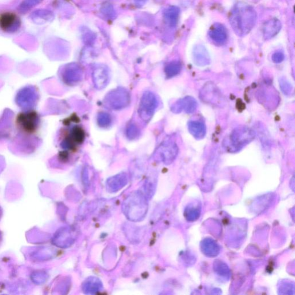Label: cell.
<instances>
[{
  "instance_id": "cell-13",
  "label": "cell",
  "mask_w": 295,
  "mask_h": 295,
  "mask_svg": "<svg viewBox=\"0 0 295 295\" xmlns=\"http://www.w3.org/2000/svg\"><path fill=\"white\" fill-rule=\"evenodd\" d=\"M188 129L189 132L197 139L204 138L206 133V128L204 123L200 121H191L189 122Z\"/></svg>"
},
{
  "instance_id": "cell-12",
  "label": "cell",
  "mask_w": 295,
  "mask_h": 295,
  "mask_svg": "<svg viewBox=\"0 0 295 295\" xmlns=\"http://www.w3.org/2000/svg\"><path fill=\"white\" fill-rule=\"evenodd\" d=\"M131 202H127L126 204L127 209H130L134 211V212L137 213V215L139 214L141 217L143 214H144L146 212V202L143 198L139 196V195H136V198H131ZM130 212H131V211Z\"/></svg>"
},
{
  "instance_id": "cell-3",
  "label": "cell",
  "mask_w": 295,
  "mask_h": 295,
  "mask_svg": "<svg viewBox=\"0 0 295 295\" xmlns=\"http://www.w3.org/2000/svg\"><path fill=\"white\" fill-rule=\"evenodd\" d=\"M158 106L156 96L150 91H146L142 96L138 108V114L142 120L149 122Z\"/></svg>"
},
{
  "instance_id": "cell-16",
  "label": "cell",
  "mask_w": 295,
  "mask_h": 295,
  "mask_svg": "<svg viewBox=\"0 0 295 295\" xmlns=\"http://www.w3.org/2000/svg\"><path fill=\"white\" fill-rule=\"evenodd\" d=\"M181 63L178 61H174L167 65L165 68V73L167 78H172L177 76L181 70Z\"/></svg>"
},
{
  "instance_id": "cell-19",
  "label": "cell",
  "mask_w": 295,
  "mask_h": 295,
  "mask_svg": "<svg viewBox=\"0 0 295 295\" xmlns=\"http://www.w3.org/2000/svg\"><path fill=\"white\" fill-rule=\"evenodd\" d=\"M139 134H140V131H139L138 127L134 123H130L127 126L126 134V137L130 140H133V139H136L139 136Z\"/></svg>"
},
{
  "instance_id": "cell-10",
  "label": "cell",
  "mask_w": 295,
  "mask_h": 295,
  "mask_svg": "<svg viewBox=\"0 0 295 295\" xmlns=\"http://www.w3.org/2000/svg\"><path fill=\"white\" fill-rule=\"evenodd\" d=\"M281 23L277 18L270 19L266 21L262 27L263 36L265 39H270L280 33Z\"/></svg>"
},
{
  "instance_id": "cell-11",
  "label": "cell",
  "mask_w": 295,
  "mask_h": 295,
  "mask_svg": "<svg viewBox=\"0 0 295 295\" xmlns=\"http://www.w3.org/2000/svg\"><path fill=\"white\" fill-rule=\"evenodd\" d=\"M193 61L199 66H205L209 64L210 55L204 46H195L193 51Z\"/></svg>"
},
{
  "instance_id": "cell-18",
  "label": "cell",
  "mask_w": 295,
  "mask_h": 295,
  "mask_svg": "<svg viewBox=\"0 0 295 295\" xmlns=\"http://www.w3.org/2000/svg\"><path fill=\"white\" fill-rule=\"evenodd\" d=\"M179 13L180 11L177 7H171L167 11L166 13V17L169 20L170 24L171 26H175L176 25Z\"/></svg>"
},
{
  "instance_id": "cell-17",
  "label": "cell",
  "mask_w": 295,
  "mask_h": 295,
  "mask_svg": "<svg viewBox=\"0 0 295 295\" xmlns=\"http://www.w3.org/2000/svg\"><path fill=\"white\" fill-rule=\"evenodd\" d=\"M97 122L99 127L107 128L112 124L113 118L109 113H99L97 117Z\"/></svg>"
},
{
  "instance_id": "cell-7",
  "label": "cell",
  "mask_w": 295,
  "mask_h": 295,
  "mask_svg": "<svg viewBox=\"0 0 295 295\" xmlns=\"http://www.w3.org/2000/svg\"><path fill=\"white\" fill-rule=\"evenodd\" d=\"M209 37L217 45H223L228 39V32L226 27L221 23H214L210 28Z\"/></svg>"
},
{
  "instance_id": "cell-9",
  "label": "cell",
  "mask_w": 295,
  "mask_h": 295,
  "mask_svg": "<svg viewBox=\"0 0 295 295\" xmlns=\"http://www.w3.org/2000/svg\"><path fill=\"white\" fill-rule=\"evenodd\" d=\"M83 76L81 67L74 63L66 67L63 74V78L67 85L75 86L82 81Z\"/></svg>"
},
{
  "instance_id": "cell-14",
  "label": "cell",
  "mask_w": 295,
  "mask_h": 295,
  "mask_svg": "<svg viewBox=\"0 0 295 295\" xmlns=\"http://www.w3.org/2000/svg\"><path fill=\"white\" fill-rule=\"evenodd\" d=\"M18 23V18L14 14L7 13L0 16V28L4 31H9Z\"/></svg>"
},
{
  "instance_id": "cell-6",
  "label": "cell",
  "mask_w": 295,
  "mask_h": 295,
  "mask_svg": "<svg viewBox=\"0 0 295 295\" xmlns=\"http://www.w3.org/2000/svg\"><path fill=\"white\" fill-rule=\"evenodd\" d=\"M197 103L195 99L191 97H187L179 99L171 107L173 113L178 114L185 111L187 114H191L196 110Z\"/></svg>"
},
{
  "instance_id": "cell-1",
  "label": "cell",
  "mask_w": 295,
  "mask_h": 295,
  "mask_svg": "<svg viewBox=\"0 0 295 295\" xmlns=\"http://www.w3.org/2000/svg\"><path fill=\"white\" fill-rule=\"evenodd\" d=\"M229 19L234 33L238 37H243L256 26L257 14L252 7L244 3H238L231 10Z\"/></svg>"
},
{
  "instance_id": "cell-20",
  "label": "cell",
  "mask_w": 295,
  "mask_h": 295,
  "mask_svg": "<svg viewBox=\"0 0 295 295\" xmlns=\"http://www.w3.org/2000/svg\"><path fill=\"white\" fill-rule=\"evenodd\" d=\"M285 58L284 54L282 51H278L275 52L272 57V61L275 63H281Z\"/></svg>"
},
{
  "instance_id": "cell-15",
  "label": "cell",
  "mask_w": 295,
  "mask_h": 295,
  "mask_svg": "<svg viewBox=\"0 0 295 295\" xmlns=\"http://www.w3.org/2000/svg\"><path fill=\"white\" fill-rule=\"evenodd\" d=\"M85 130L80 126L73 127L70 135L68 136L77 145L81 144L85 141Z\"/></svg>"
},
{
  "instance_id": "cell-8",
  "label": "cell",
  "mask_w": 295,
  "mask_h": 295,
  "mask_svg": "<svg viewBox=\"0 0 295 295\" xmlns=\"http://www.w3.org/2000/svg\"><path fill=\"white\" fill-rule=\"evenodd\" d=\"M93 81L96 89L99 90L104 89L110 81L109 69L103 66L96 67L93 73Z\"/></svg>"
},
{
  "instance_id": "cell-5",
  "label": "cell",
  "mask_w": 295,
  "mask_h": 295,
  "mask_svg": "<svg viewBox=\"0 0 295 295\" xmlns=\"http://www.w3.org/2000/svg\"><path fill=\"white\" fill-rule=\"evenodd\" d=\"M178 153V147L173 141L163 142L155 152V157L160 159L166 165H169L176 158Z\"/></svg>"
},
{
  "instance_id": "cell-2",
  "label": "cell",
  "mask_w": 295,
  "mask_h": 295,
  "mask_svg": "<svg viewBox=\"0 0 295 295\" xmlns=\"http://www.w3.org/2000/svg\"><path fill=\"white\" fill-rule=\"evenodd\" d=\"M106 106L114 110H120L128 106L130 102V95L128 91L122 87L111 90L104 99Z\"/></svg>"
},
{
  "instance_id": "cell-4",
  "label": "cell",
  "mask_w": 295,
  "mask_h": 295,
  "mask_svg": "<svg viewBox=\"0 0 295 295\" xmlns=\"http://www.w3.org/2000/svg\"><path fill=\"white\" fill-rule=\"evenodd\" d=\"M254 137V131L248 127H238L231 135L230 145L232 146L233 150H239L252 141Z\"/></svg>"
}]
</instances>
